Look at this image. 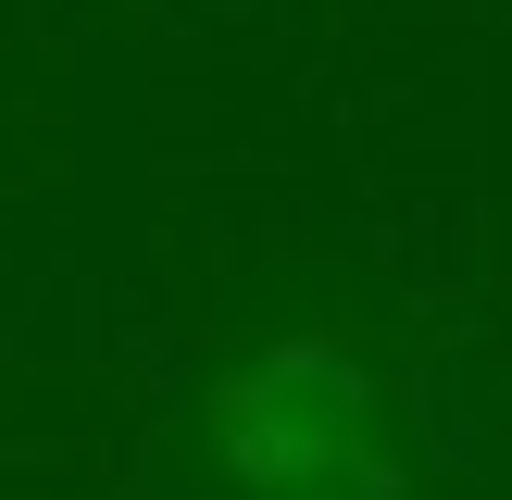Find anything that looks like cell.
I'll return each instance as SVG.
<instances>
[{
	"label": "cell",
	"instance_id": "6da1fadb",
	"mask_svg": "<svg viewBox=\"0 0 512 500\" xmlns=\"http://www.w3.org/2000/svg\"><path fill=\"white\" fill-rule=\"evenodd\" d=\"M213 463L238 500H400L388 388L350 338H275L213 388Z\"/></svg>",
	"mask_w": 512,
	"mask_h": 500
}]
</instances>
